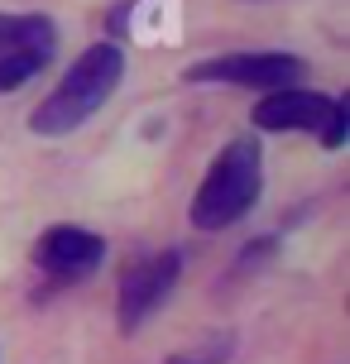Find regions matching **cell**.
<instances>
[{"mask_svg": "<svg viewBox=\"0 0 350 364\" xmlns=\"http://www.w3.org/2000/svg\"><path fill=\"white\" fill-rule=\"evenodd\" d=\"M120 77H125V53H120L115 43H92V48L63 73V82L43 96V106L29 115V129L43 134V139H58V134L82 129L96 110L115 96Z\"/></svg>", "mask_w": 350, "mask_h": 364, "instance_id": "1", "label": "cell"}, {"mask_svg": "<svg viewBox=\"0 0 350 364\" xmlns=\"http://www.w3.org/2000/svg\"><path fill=\"white\" fill-rule=\"evenodd\" d=\"M274 250H278V240H255V245H245V255H240V269L235 273H255L264 259H274Z\"/></svg>", "mask_w": 350, "mask_h": 364, "instance_id": "11", "label": "cell"}, {"mask_svg": "<svg viewBox=\"0 0 350 364\" xmlns=\"http://www.w3.org/2000/svg\"><path fill=\"white\" fill-rule=\"evenodd\" d=\"M332 101L336 96H327V91L274 87V91H264V101L250 110V120H255V129H264V134H293V129L322 134L327 115H332Z\"/></svg>", "mask_w": 350, "mask_h": 364, "instance_id": "6", "label": "cell"}, {"mask_svg": "<svg viewBox=\"0 0 350 364\" xmlns=\"http://www.w3.org/2000/svg\"><path fill=\"white\" fill-rule=\"evenodd\" d=\"M235 355V336H216L206 350H183V355H168V364H226Z\"/></svg>", "mask_w": 350, "mask_h": 364, "instance_id": "9", "label": "cell"}, {"mask_svg": "<svg viewBox=\"0 0 350 364\" xmlns=\"http://www.w3.org/2000/svg\"><path fill=\"white\" fill-rule=\"evenodd\" d=\"M346 129H350V96H336L332 101V115H327V125H322V149H341L346 144Z\"/></svg>", "mask_w": 350, "mask_h": 364, "instance_id": "10", "label": "cell"}, {"mask_svg": "<svg viewBox=\"0 0 350 364\" xmlns=\"http://www.w3.org/2000/svg\"><path fill=\"white\" fill-rule=\"evenodd\" d=\"M106 259V240L82 225H53L34 240V264L38 273H48L53 283H87Z\"/></svg>", "mask_w": 350, "mask_h": 364, "instance_id": "5", "label": "cell"}, {"mask_svg": "<svg viewBox=\"0 0 350 364\" xmlns=\"http://www.w3.org/2000/svg\"><path fill=\"white\" fill-rule=\"evenodd\" d=\"M259 187H264V149L250 134H235L230 144H221L206 178L197 182L187 216L197 230H226V225L250 216V206L259 201Z\"/></svg>", "mask_w": 350, "mask_h": 364, "instance_id": "2", "label": "cell"}, {"mask_svg": "<svg viewBox=\"0 0 350 364\" xmlns=\"http://www.w3.org/2000/svg\"><path fill=\"white\" fill-rule=\"evenodd\" d=\"M187 82H226V87H293L302 77V58L297 53H226V58H206L187 68Z\"/></svg>", "mask_w": 350, "mask_h": 364, "instance_id": "4", "label": "cell"}, {"mask_svg": "<svg viewBox=\"0 0 350 364\" xmlns=\"http://www.w3.org/2000/svg\"><path fill=\"white\" fill-rule=\"evenodd\" d=\"M43 63H48L43 53H5L0 58V96L5 91H19L24 82H34L43 73Z\"/></svg>", "mask_w": 350, "mask_h": 364, "instance_id": "8", "label": "cell"}, {"mask_svg": "<svg viewBox=\"0 0 350 364\" xmlns=\"http://www.w3.org/2000/svg\"><path fill=\"white\" fill-rule=\"evenodd\" d=\"M58 29L48 15H0V58L5 53H43L53 58Z\"/></svg>", "mask_w": 350, "mask_h": 364, "instance_id": "7", "label": "cell"}, {"mask_svg": "<svg viewBox=\"0 0 350 364\" xmlns=\"http://www.w3.org/2000/svg\"><path fill=\"white\" fill-rule=\"evenodd\" d=\"M178 273H183V255L178 250H159V255H139L120 273V288H115V321L120 331H139L144 316L168 302V292L178 288Z\"/></svg>", "mask_w": 350, "mask_h": 364, "instance_id": "3", "label": "cell"}]
</instances>
